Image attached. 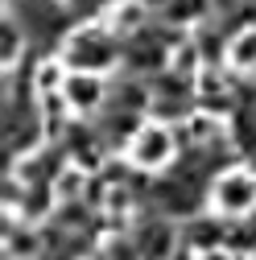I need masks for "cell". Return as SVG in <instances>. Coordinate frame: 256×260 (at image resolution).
I'll list each match as a JSON object with an SVG mask.
<instances>
[{
	"label": "cell",
	"mask_w": 256,
	"mask_h": 260,
	"mask_svg": "<svg viewBox=\"0 0 256 260\" xmlns=\"http://www.w3.org/2000/svg\"><path fill=\"white\" fill-rule=\"evenodd\" d=\"M211 207L228 219H240V215H252L256 211V174L252 170H228L219 174L215 186H211Z\"/></svg>",
	"instance_id": "6da1fadb"
},
{
	"label": "cell",
	"mask_w": 256,
	"mask_h": 260,
	"mask_svg": "<svg viewBox=\"0 0 256 260\" xmlns=\"http://www.w3.org/2000/svg\"><path fill=\"white\" fill-rule=\"evenodd\" d=\"M178 157V141L166 124H141L128 141V161L137 170H162Z\"/></svg>",
	"instance_id": "7a4b0ae2"
},
{
	"label": "cell",
	"mask_w": 256,
	"mask_h": 260,
	"mask_svg": "<svg viewBox=\"0 0 256 260\" xmlns=\"http://www.w3.org/2000/svg\"><path fill=\"white\" fill-rule=\"evenodd\" d=\"M104 95H108V87H104V79L95 71H71L67 87H62V104L75 116H87V112H95L104 104Z\"/></svg>",
	"instance_id": "3957f363"
},
{
	"label": "cell",
	"mask_w": 256,
	"mask_h": 260,
	"mask_svg": "<svg viewBox=\"0 0 256 260\" xmlns=\"http://www.w3.org/2000/svg\"><path fill=\"white\" fill-rule=\"evenodd\" d=\"M223 58H228L232 71H240V75H256V25H252V29H240V34L228 42Z\"/></svg>",
	"instance_id": "277c9868"
},
{
	"label": "cell",
	"mask_w": 256,
	"mask_h": 260,
	"mask_svg": "<svg viewBox=\"0 0 256 260\" xmlns=\"http://www.w3.org/2000/svg\"><path fill=\"white\" fill-rule=\"evenodd\" d=\"M67 79H71V71L62 67L58 58H46L42 67L34 71V87H38V95H42V100H54V95H62Z\"/></svg>",
	"instance_id": "5b68a950"
},
{
	"label": "cell",
	"mask_w": 256,
	"mask_h": 260,
	"mask_svg": "<svg viewBox=\"0 0 256 260\" xmlns=\"http://www.w3.org/2000/svg\"><path fill=\"white\" fill-rule=\"evenodd\" d=\"M182 137H186V141H195V145H211V141L223 137V120L211 116V112H195V116H186Z\"/></svg>",
	"instance_id": "8992f818"
},
{
	"label": "cell",
	"mask_w": 256,
	"mask_h": 260,
	"mask_svg": "<svg viewBox=\"0 0 256 260\" xmlns=\"http://www.w3.org/2000/svg\"><path fill=\"white\" fill-rule=\"evenodd\" d=\"M83 190H87V174L75 170V166H67V170L54 178V194H58V203H75V199H83Z\"/></svg>",
	"instance_id": "52a82bcc"
},
{
	"label": "cell",
	"mask_w": 256,
	"mask_h": 260,
	"mask_svg": "<svg viewBox=\"0 0 256 260\" xmlns=\"http://www.w3.org/2000/svg\"><path fill=\"white\" fill-rule=\"evenodd\" d=\"M145 17V9L137 5V0H124V5L112 9V29H120V34H128V29H137Z\"/></svg>",
	"instance_id": "ba28073f"
},
{
	"label": "cell",
	"mask_w": 256,
	"mask_h": 260,
	"mask_svg": "<svg viewBox=\"0 0 256 260\" xmlns=\"http://www.w3.org/2000/svg\"><path fill=\"white\" fill-rule=\"evenodd\" d=\"M5 248H9V256H17V260H29V256L42 252V244L29 236V232H13V236L5 240Z\"/></svg>",
	"instance_id": "9c48e42d"
},
{
	"label": "cell",
	"mask_w": 256,
	"mask_h": 260,
	"mask_svg": "<svg viewBox=\"0 0 256 260\" xmlns=\"http://www.w3.org/2000/svg\"><path fill=\"white\" fill-rule=\"evenodd\" d=\"M199 95L203 100H223V95H228V87H223V75L219 71H199Z\"/></svg>",
	"instance_id": "30bf717a"
},
{
	"label": "cell",
	"mask_w": 256,
	"mask_h": 260,
	"mask_svg": "<svg viewBox=\"0 0 256 260\" xmlns=\"http://www.w3.org/2000/svg\"><path fill=\"white\" fill-rule=\"evenodd\" d=\"M0 54H5V67H13L17 54H21V34L17 25H5V42H0Z\"/></svg>",
	"instance_id": "8fae6325"
},
{
	"label": "cell",
	"mask_w": 256,
	"mask_h": 260,
	"mask_svg": "<svg viewBox=\"0 0 256 260\" xmlns=\"http://www.w3.org/2000/svg\"><path fill=\"white\" fill-rule=\"evenodd\" d=\"M199 260H232V256H228V252H223V248H211V252H203Z\"/></svg>",
	"instance_id": "7c38bea8"
},
{
	"label": "cell",
	"mask_w": 256,
	"mask_h": 260,
	"mask_svg": "<svg viewBox=\"0 0 256 260\" xmlns=\"http://www.w3.org/2000/svg\"><path fill=\"white\" fill-rule=\"evenodd\" d=\"M141 9H162V5H170V0H137Z\"/></svg>",
	"instance_id": "4fadbf2b"
},
{
	"label": "cell",
	"mask_w": 256,
	"mask_h": 260,
	"mask_svg": "<svg viewBox=\"0 0 256 260\" xmlns=\"http://www.w3.org/2000/svg\"><path fill=\"white\" fill-rule=\"evenodd\" d=\"M178 260H195V252H178Z\"/></svg>",
	"instance_id": "5bb4252c"
},
{
	"label": "cell",
	"mask_w": 256,
	"mask_h": 260,
	"mask_svg": "<svg viewBox=\"0 0 256 260\" xmlns=\"http://www.w3.org/2000/svg\"><path fill=\"white\" fill-rule=\"evenodd\" d=\"M252 260H256V256H252Z\"/></svg>",
	"instance_id": "9a60e30c"
}]
</instances>
